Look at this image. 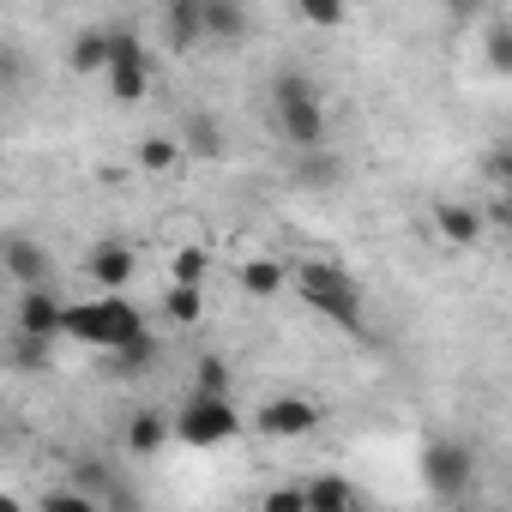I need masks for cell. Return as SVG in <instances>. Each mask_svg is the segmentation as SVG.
I'll return each mask as SVG.
<instances>
[{
  "label": "cell",
  "mask_w": 512,
  "mask_h": 512,
  "mask_svg": "<svg viewBox=\"0 0 512 512\" xmlns=\"http://www.w3.org/2000/svg\"><path fill=\"white\" fill-rule=\"evenodd\" d=\"M61 338H79V344H91V350L121 356V350L145 344L151 326H145V314H139L127 296H91V302H67V308H61Z\"/></svg>",
  "instance_id": "6da1fadb"
},
{
  "label": "cell",
  "mask_w": 512,
  "mask_h": 512,
  "mask_svg": "<svg viewBox=\"0 0 512 512\" xmlns=\"http://www.w3.org/2000/svg\"><path fill=\"white\" fill-rule=\"evenodd\" d=\"M296 296L320 314V320H332V326H344V332H362V284L344 272V266H332V260H302L296 266Z\"/></svg>",
  "instance_id": "7a4b0ae2"
},
{
  "label": "cell",
  "mask_w": 512,
  "mask_h": 512,
  "mask_svg": "<svg viewBox=\"0 0 512 512\" xmlns=\"http://www.w3.org/2000/svg\"><path fill=\"white\" fill-rule=\"evenodd\" d=\"M272 115H278L290 145H302V151L326 145V103H320V85L308 73H278L272 79Z\"/></svg>",
  "instance_id": "3957f363"
},
{
  "label": "cell",
  "mask_w": 512,
  "mask_h": 512,
  "mask_svg": "<svg viewBox=\"0 0 512 512\" xmlns=\"http://www.w3.org/2000/svg\"><path fill=\"white\" fill-rule=\"evenodd\" d=\"M169 434L175 440H187V446H229L235 434H241V416H235V404L229 398H187L181 404V416L169 422Z\"/></svg>",
  "instance_id": "277c9868"
},
{
  "label": "cell",
  "mask_w": 512,
  "mask_h": 512,
  "mask_svg": "<svg viewBox=\"0 0 512 512\" xmlns=\"http://www.w3.org/2000/svg\"><path fill=\"white\" fill-rule=\"evenodd\" d=\"M422 482H428L434 500H458V494L476 482V446H464V440H434V446L422 452Z\"/></svg>",
  "instance_id": "5b68a950"
},
{
  "label": "cell",
  "mask_w": 512,
  "mask_h": 512,
  "mask_svg": "<svg viewBox=\"0 0 512 512\" xmlns=\"http://www.w3.org/2000/svg\"><path fill=\"white\" fill-rule=\"evenodd\" d=\"M109 91L115 103H139L151 91V67H145V43L133 31H109Z\"/></svg>",
  "instance_id": "8992f818"
},
{
  "label": "cell",
  "mask_w": 512,
  "mask_h": 512,
  "mask_svg": "<svg viewBox=\"0 0 512 512\" xmlns=\"http://www.w3.org/2000/svg\"><path fill=\"white\" fill-rule=\"evenodd\" d=\"M0 266H7V278L19 290H49V278H55V260L37 235H7L0 241Z\"/></svg>",
  "instance_id": "52a82bcc"
},
{
  "label": "cell",
  "mask_w": 512,
  "mask_h": 512,
  "mask_svg": "<svg viewBox=\"0 0 512 512\" xmlns=\"http://www.w3.org/2000/svg\"><path fill=\"white\" fill-rule=\"evenodd\" d=\"M253 422H260V434H272V440H302V434H314V428L326 422V410L308 404V398H290V392H284V398H266Z\"/></svg>",
  "instance_id": "ba28073f"
},
{
  "label": "cell",
  "mask_w": 512,
  "mask_h": 512,
  "mask_svg": "<svg viewBox=\"0 0 512 512\" xmlns=\"http://www.w3.org/2000/svg\"><path fill=\"white\" fill-rule=\"evenodd\" d=\"M85 272H91V284H97V290H109V296H115V290H127V284H133V272H139V253H133L121 235H103V241L91 247Z\"/></svg>",
  "instance_id": "9c48e42d"
},
{
  "label": "cell",
  "mask_w": 512,
  "mask_h": 512,
  "mask_svg": "<svg viewBox=\"0 0 512 512\" xmlns=\"http://www.w3.org/2000/svg\"><path fill=\"white\" fill-rule=\"evenodd\" d=\"M61 308L55 290H19V338H37V344H55L61 338Z\"/></svg>",
  "instance_id": "30bf717a"
},
{
  "label": "cell",
  "mask_w": 512,
  "mask_h": 512,
  "mask_svg": "<svg viewBox=\"0 0 512 512\" xmlns=\"http://www.w3.org/2000/svg\"><path fill=\"white\" fill-rule=\"evenodd\" d=\"M434 229H440L446 247H476L488 223H482V211H476L470 199H440V205H434Z\"/></svg>",
  "instance_id": "8fae6325"
},
{
  "label": "cell",
  "mask_w": 512,
  "mask_h": 512,
  "mask_svg": "<svg viewBox=\"0 0 512 512\" xmlns=\"http://www.w3.org/2000/svg\"><path fill=\"white\" fill-rule=\"evenodd\" d=\"M302 506H308V512H356V488H350V476L320 470V476H308Z\"/></svg>",
  "instance_id": "7c38bea8"
},
{
  "label": "cell",
  "mask_w": 512,
  "mask_h": 512,
  "mask_svg": "<svg viewBox=\"0 0 512 512\" xmlns=\"http://www.w3.org/2000/svg\"><path fill=\"white\" fill-rule=\"evenodd\" d=\"M199 25H205V37L235 43V37H247V7L241 0H199Z\"/></svg>",
  "instance_id": "4fadbf2b"
},
{
  "label": "cell",
  "mask_w": 512,
  "mask_h": 512,
  "mask_svg": "<svg viewBox=\"0 0 512 512\" xmlns=\"http://www.w3.org/2000/svg\"><path fill=\"white\" fill-rule=\"evenodd\" d=\"M163 440H169V416L163 410H133L127 416V452L151 458V452H163Z\"/></svg>",
  "instance_id": "5bb4252c"
},
{
  "label": "cell",
  "mask_w": 512,
  "mask_h": 512,
  "mask_svg": "<svg viewBox=\"0 0 512 512\" xmlns=\"http://www.w3.org/2000/svg\"><path fill=\"white\" fill-rule=\"evenodd\" d=\"M199 37H205L199 0H175V7H163V43H169V49H193Z\"/></svg>",
  "instance_id": "9a60e30c"
},
{
  "label": "cell",
  "mask_w": 512,
  "mask_h": 512,
  "mask_svg": "<svg viewBox=\"0 0 512 512\" xmlns=\"http://www.w3.org/2000/svg\"><path fill=\"white\" fill-rule=\"evenodd\" d=\"M235 284H241V290H247L253 302H272V296H278V290L290 284V272H284L278 260H247V266L235 272Z\"/></svg>",
  "instance_id": "2e32d148"
},
{
  "label": "cell",
  "mask_w": 512,
  "mask_h": 512,
  "mask_svg": "<svg viewBox=\"0 0 512 512\" xmlns=\"http://www.w3.org/2000/svg\"><path fill=\"white\" fill-rule=\"evenodd\" d=\"M175 145H181V157H223V127L211 115H187Z\"/></svg>",
  "instance_id": "e0dca14e"
},
{
  "label": "cell",
  "mask_w": 512,
  "mask_h": 512,
  "mask_svg": "<svg viewBox=\"0 0 512 512\" xmlns=\"http://www.w3.org/2000/svg\"><path fill=\"white\" fill-rule=\"evenodd\" d=\"M67 67L73 73H103L109 67V31H79L67 43Z\"/></svg>",
  "instance_id": "ac0fdd59"
},
{
  "label": "cell",
  "mask_w": 512,
  "mask_h": 512,
  "mask_svg": "<svg viewBox=\"0 0 512 512\" xmlns=\"http://www.w3.org/2000/svg\"><path fill=\"white\" fill-rule=\"evenodd\" d=\"M139 169H151V175L181 169V145H175L169 133H145V139H139Z\"/></svg>",
  "instance_id": "d6986e66"
},
{
  "label": "cell",
  "mask_w": 512,
  "mask_h": 512,
  "mask_svg": "<svg viewBox=\"0 0 512 512\" xmlns=\"http://www.w3.org/2000/svg\"><path fill=\"white\" fill-rule=\"evenodd\" d=\"M67 488H79V494L103 500V494H115V476H109V464H97V458H79V464H73V476H67Z\"/></svg>",
  "instance_id": "ffe728a7"
},
{
  "label": "cell",
  "mask_w": 512,
  "mask_h": 512,
  "mask_svg": "<svg viewBox=\"0 0 512 512\" xmlns=\"http://www.w3.org/2000/svg\"><path fill=\"white\" fill-rule=\"evenodd\" d=\"M193 386H199V398H229V362L223 356H199Z\"/></svg>",
  "instance_id": "44dd1931"
},
{
  "label": "cell",
  "mask_w": 512,
  "mask_h": 512,
  "mask_svg": "<svg viewBox=\"0 0 512 512\" xmlns=\"http://www.w3.org/2000/svg\"><path fill=\"white\" fill-rule=\"evenodd\" d=\"M163 314H169L175 326H199V314H205V296H199V290H175V284H169V296H163Z\"/></svg>",
  "instance_id": "7402d4cb"
},
{
  "label": "cell",
  "mask_w": 512,
  "mask_h": 512,
  "mask_svg": "<svg viewBox=\"0 0 512 512\" xmlns=\"http://www.w3.org/2000/svg\"><path fill=\"white\" fill-rule=\"evenodd\" d=\"M37 512H103V500H91V494H79V488H49L43 500H37Z\"/></svg>",
  "instance_id": "603a6c76"
},
{
  "label": "cell",
  "mask_w": 512,
  "mask_h": 512,
  "mask_svg": "<svg viewBox=\"0 0 512 512\" xmlns=\"http://www.w3.org/2000/svg\"><path fill=\"white\" fill-rule=\"evenodd\" d=\"M169 278H175V290H199V278H205V247H175Z\"/></svg>",
  "instance_id": "cb8c5ba5"
},
{
  "label": "cell",
  "mask_w": 512,
  "mask_h": 512,
  "mask_svg": "<svg viewBox=\"0 0 512 512\" xmlns=\"http://www.w3.org/2000/svg\"><path fill=\"white\" fill-rule=\"evenodd\" d=\"M302 25H314V31H332V25H344V7L338 0H302Z\"/></svg>",
  "instance_id": "d4e9b609"
},
{
  "label": "cell",
  "mask_w": 512,
  "mask_h": 512,
  "mask_svg": "<svg viewBox=\"0 0 512 512\" xmlns=\"http://www.w3.org/2000/svg\"><path fill=\"white\" fill-rule=\"evenodd\" d=\"M151 362H157V338H145V344H133V350H121V356H115V368H121V374H145Z\"/></svg>",
  "instance_id": "484cf974"
},
{
  "label": "cell",
  "mask_w": 512,
  "mask_h": 512,
  "mask_svg": "<svg viewBox=\"0 0 512 512\" xmlns=\"http://www.w3.org/2000/svg\"><path fill=\"white\" fill-rule=\"evenodd\" d=\"M488 61H494V73H512V31L506 25L488 31Z\"/></svg>",
  "instance_id": "4316f807"
},
{
  "label": "cell",
  "mask_w": 512,
  "mask_h": 512,
  "mask_svg": "<svg viewBox=\"0 0 512 512\" xmlns=\"http://www.w3.org/2000/svg\"><path fill=\"white\" fill-rule=\"evenodd\" d=\"M13 338H19V332H13ZM13 362H19V368H43V362H49V344L19 338V344H13Z\"/></svg>",
  "instance_id": "83f0119b"
},
{
  "label": "cell",
  "mask_w": 512,
  "mask_h": 512,
  "mask_svg": "<svg viewBox=\"0 0 512 512\" xmlns=\"http://www.w3.org/2000/svg\"><path fill=\"white\" fill-rule=\"evenodd\" d=\"M260 512H308V506H302V488H272L260 500Z\"/></svg>",
  "instance_id": "f1b7e54d"
},
{
  "label": "cell",
  "mask_w": 512,
  "mask_h": 512,
  "mask_svg": "<svg viewBox=\"0 0 512 512\" xmlns=\"http://www.w3.org/2000/svg\"><path fill=\"white\" fill-rule=\"evenodd\" d=\"M506 169H512V151H506V145H494V151H488V181L500 187V181H506Z\"/></svg>",
  "instance_id": "f546056e"
},
{
  "label": "cell",
  "mask_w": 512,
  "mask_h": 512,
  "mask_svg": "<svg viewBox=\"0 0 512 512\" xmlns=\"http://www.w3.org/2000/svg\"><path fill=\"white\" fill-rule=\"evenodd\" d=\"M0 79H7V85L19 79V55H13V49H0Z\"/></svg>",
  "instance_id": "4dcf8cb0"
},
{
  "label": "cell",
  "mask_w": 512,
  "mask_h": 512,
  "mask_svg": "<svg viewBox=\"0 0 512 512\" xmlns=\"http://www.w3.org/2000/svg\"><path fill=\"white\" fill-rule=\"evenodd\" d=\"M0 512H31V506H25L19 494H7V488H0Z\"/></svg>",
  "instance_id": "1f68e13d"
}]
</instances>
